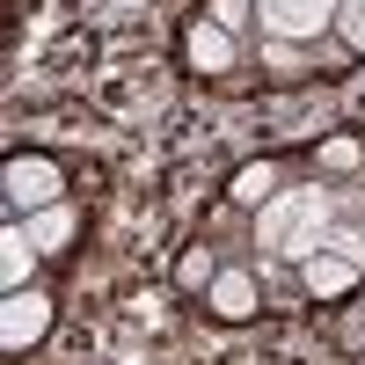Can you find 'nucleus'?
I'll use <instances>...</instances> for the list:
<instances>
[{
  "label": "nucleus",
  "mask_w": 365,
  "mask_h": 365,
  "mask_svg": "<svg viewBox=\"0 0 365 365\" xmlns=\"http://www.w3.org/2000/svg\"><path fill=\"white\" fill-rule=\"evenodd\" d=\"M0 190H8V220H29V212H44V205L66 197V168H58L51 154H8Z\"/></svg>",
  "instance_id": "obj_1"
},
{
  "label": "nucleus",
  "mask_w": 365,
  "mask_h": 365,
  "mask_svg": "<svg viewBox=\"0 0 365 365\" xmlns=\"http://www.w3.org/2000/svg\"><path fill=\"white\" fill-rule=\"evenodd\" d=\"M336 8L344 0H256V22L278 44H322L336 29Z\"/></svg>",
  "instance_id": "obj_2"
},
{
  "label": "nucleus",
  "mask_w": 365,
  "mask_h": 365,
  "mask_svg": "<svg viewBox=\"0 0 365 365\" xmlns=\"http://www.w3.org/2000/svg\"><path fill=\"white\" fill-rule=\"evenodd\" d=\"M44 329H51V299L37 285H22V292L0 299V351L8 358H22L29 344H44Z\"/></svg>",
  "instance_id": "obj_3"
},
{
  "label": "nucleus",
  "mask_w": 365,
  "mask_h": 365,
  "mask_svg": "<svg viewBox=\"0 0 365 365\" xmlns=\"http://www.w3.org/2000/svg\"><path fill=\"white\" fill-rule=\"evenodd\" d=\"M256 307H263V278L249 263H227L220 278H212V292H205V314L212 322H256Z\"/></svg>",
  "instance_id": "obj_4"
},
{
  "label": "nucleus",
  "mask_w": 365,
  "mask_h": 365,
  "mask_svg": "<svg viewBox=\"0 0 365 365\" xmlns=\"http://www.w3.org/2000/svg\"><path fill=\"white\" fill-rule=\"evenodd\" d=\"M234 58H241V37H227V29H220V22H205V15L182 22V66H190V73L212 81V73H227Z\"/></svg>",
  "instance_id": "obj_5"
},
{
  "label": "nucleus",
  "mask_w": 365,
  "mask_h": 365,
  "mask_svg": "<svg viewBox=\"0 0 365 365\" xmlns=\"http://www.w3.org/2000/svg\"><path fill=\"white\" fill-rule=\"evenodd\" d=\"M358 278H365V270H358L351 256H336V249H314L307 263H299V299H344Z\"/></svg>",
  "instance_id": "obj_6"
},
{
  "label": "nucleus",
  "mask_w": 365,
  "mask_h": 365,
  "mask_svg": "<svg viewBox=\"0 0 365 365\" xmlns=\"http://www.w3.org/2000/svg\"><path fill=\"white\" fill-rule=\"evenodd\" d=\"M285 175H292V168H285V161H270V154H263V161H241V168L227 175V205H241V212H263L270 197L285 190Z\"/></svg>",
  "instance_id": "obj_7"
},
{
  "label": "nucleus",
  "mask_w": 365,
  "mask_h": 365,
  "mask_svg": "<svg viewBox=\"0 0 365 365\" xmlns=\"http://www.w3.org/2000/svg\"><path fill=\"white\" fill-rule=\"evenodd\" d=\"M22 234L37 241L44 256L73 249V241H81V205H73V197H58V205H44V212H29V220H22Z\"/></svg>",
  "instance_id": "obj_8"
},
{
  "label": "nucleus",
  "mask_w": 365,
  "mask_h": 365,
  "mask_svg": "<svg viewBox=\"0 0 365 365\" xmlns=\"http://www.w3.org/2000/svg\"><path fill=\"white\" fill-rule=\"evenodd\" d=\"M37 263H44V249L22 234V220H8V227H0V285H8V292L37 285Z\"/></svg>",
  "instance_id": "obj_9"
},
{
  "label": "nucleus",
  "mask_w": 365,
  "mask_h": 365,
  "mask_svg": "<svg viewBox=\"0 0 365 365\" xmlns=\"http://www.w3.org/2000/svg\"><path fill=\"white\" fill-rule=\"evenodd\" d=\"M220 249H212V241H190V249L175 256V292H190V299H205L212 292V278H220Z\"/></svg>",
  "instance_id": "obj_10"
},
{
  "label": "nucleus",
  "mask_w": 365,
  "mask_h": 365,
  "mask_svg": "<svg viewBox=\"0 0 365 365\" xmlns=\"http://www.w3.org/2000/svg\"><path fill=\"white\" fill-rule=\"evenodd\" d=\"M256 66H270V81H299V73H314V44H278V37H263V44H256Z\"/></svg>",
  "instance_id": "obj_11"
},
{
  "label": "nucleus",
  "mask_w": 365,
  "mask_h": 365,
  "mask_svg": "<svg viewBox=\"0 0 365 365\" xmlns=\"http://www.w3.org/2000/svg\"><path fill=\"white\" fill-rule=\"evenodd\" d=\"M358 168H365V139L336 132V139H322V146H314V175H358Z\"/></svg>",
  "instance_id": "obj_12"
},
{
  "label": "nucleus",
  "mask_w": 365,
  "mask_h": 365,
  "mask_svg": "<svg viewBox=\"0 0 365 365\" xmlns=\"http://www.w3.org/2000/svg\"><path fill=\"white\" fill-rule=\"evenodd\" d=\"M322 249H336L365 270V220H322Z\"/></svg>",
  "instance_id": "obj_13"
},
{
  "label": "nucleus",
  "mask_w": 365,
  "mask_h": 365,
  "mask_svg": "<svg viewBox=\"0 0 365 365\" xmlns=\"http://www.w3.org/2000/svg\"><path fill=\"white\" fill-rule=\"evenodd\" d=\"M336 44L351 58H365V0H344V8H336Z\"/></svg>",
  "instance_id": "obj_14"
},
{
  "label": "nucleus",
  "mask_w": 365,
  "mask_h": 365,
  "mask_svg": "<svg viewBox=\"0 0 365 365\" xmlns=\"http://www.w3.org/2000/svg\"><path fill=\"white\" fill-rule=\"evenodd\" d=\"M205 22H220L227 37H241V29L256 22V0H205Z\"/></svg>",
  "instance_id": "obj_15"
}]
</instances>
